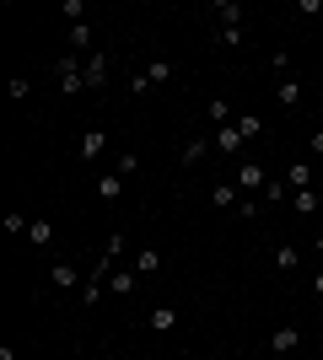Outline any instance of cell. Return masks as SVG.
Wrapping results in <instances>:
<instances>
[{"instance_id":"1","label":"cell","mask_w":323,"mask_h":360,"mask_svg":"<svg viewBox=\"0 0 323 360\" xmlns=\"http://www.w3.org/2000/svg\"><path fill=\"white\" fill-rule=\"evenodd\" d=\"M54 75H60V91H65V97L87 91V60H81V54H70V60H54Z\"/></svg>"},{"instance_id":"2","label":"cell","mask_w":323,"mask_h":360,"mask_svg":"<svg viewBox=\"0 0 323 360\" xmlns=\"http://www.w3.org/2000/svg\"><path fill=\"white\" fill-rule=\"evenodd\" d=\"M270 183V172H264V162H253V156H243L237 162V188H264Z\"/></svg>"},{"instance_id":"3","label":"cell","mask_w":323,"mask_h":360,"mask_svg":"<svg viewBox=\"0 0 323 360\" xmlns=\"http://www.w3.org/2000/svg\"><path fill=\"white\" fill-rule=\"evenodd\" d=\"M296 345H302V328H296V323H280V328L270 333V349H275V355H291Z\"/></svg>"},{"instance_id":"4","label":"cell","mask_w":323,"mask_h":360,"mask_svg":"<svg viewBox=\"0 0 323 360\" xmlns=\"http://www.w3.org/2000/svg\"><path fill=\"white\" fill-rule=\"evenodd\" d=\"M210 205H215V210H237V205H243V199H237V178H221V183H215V188H210Z\"/></svg>"},{"instance_id":"5","label":"cell","mask_w":323,"mask_h":360,"mask_svg":"<svg viewBox=\"0 0 323 360\" xmlns=\"http://www.w3.org/2000/svg\"><path fill=\"white\" fill-rule=\"evenodd\" d=\"M146 328L151 333H172L178 328V307H151V312H146Z\"/></svg>"},{"instance_id":"6","label":"cell","mask_w":323,"mask_h":360,"mask_svg":"<svg viewBox=\"0 0 323 360\" xmlns=\"http://www.w3.org/2000/svg\"><path fill=\"white\" fill-rule=\"evenodd\" d=\"M108 70H113V65H108V54H87V86H92V91L108 86Z\"/></svg>"},{"instance_id":"7","label":"cell","mask_w":323,"mask_h":360,"mask_svg":"<svg viewBox=\"0 0 323 360\" xmlns=\"http://www.w3.org/2000/svg\"><path fill=\"white\" fill-rule=\"evenodd\" d=\"M215 150H227V156H243V129H237V124H221V129H215Z\"/></svg>"},{"instance_id":"8","label":"cell","mask_w":323,"mask_h":360,"mask_svg":"<svg viewBox=\"0 0 323 360\" xmlns=\"http://www.w3.org/2000/svg\"><path fill=\"white\" fill-rule=\"evenodd\" d=\"M76 150H81V162H97V156H103V150H108V135H103V129H87Z\"/></svg>"},{"instance_id":"9","label":"cell","mask_w":323,"mask_h":360,"mask_svg":"<svg viewBox=\"0 0 323 360\" xmlns=\"http://www.w3.org/2000/svg\"><path fill=\"white\" fill-rule=\"evenodd\" d=\"M286 188H291V194H296V188H312V167L291 162V167H286Z\"/></svg>"},{"instance_id":"10","label":"cell","mask_w":323,"mask_h":360,"mask_svg":"<svg viewBox=\"0 0 323 360\" xmlns=\"http://www.w3.org/2000/svg\"><path fill=\"white\" fill-rule=\"evenodd\" d=\"M97 199H103V205L124 199V178H119V172H108V178H97Z\"/></svg>"},{"instance_id":"11","label":"cell","mask_w":323,"mask_h":360,"mask_svg":"<svg viewBox=\"0 0 323 360\" xmlns=\"http://www.w3.org/2000/svg\"><path fill=\"white\" fill-rule=\"evenodd\" d=\"M275 103L296 108V103H302V81H291V75H280V86H275Z\"/></svg>"},{"instance_id":"12","label":"cell","mask_w":323,"mask_h":360,"mask_svg":"<svg viewBox=\"0 0 323 360\" xmlns=\"http://www.w3.org/2000/svg\"><path fill=\"white\" fill-rule=\"evenodd\" d=\"M291 210L296 215H318V188H296V194H291Z\"/></svg>"},{"instance_id":"13","label":"cell","mask_w":323,"mask_h":360,"mask_svg":"<svg viewBox=\"0 0 323 360\" xmlns=\"http://www.w3.org/2000/svg\"><path fill=\"white\" fill-rule=\"evenodd\" d=\"M296 264H302V253H296L291 242H280V248H275V269L280 274H296Z\"/></svg>"},{"instance_id":"14","label":"cell","mask_w":323,"mask_h":360,"mask_svg":"<svg viewBox=\"0 0 323 360\" xmlns=\"http://www.w3.org/2000/svg\"><path fill=\"white\" fill-rule=\"evenodd\" d=\"M49 274H54V290H70V285H81V269H76V264H54Z\"/></svg>"},{"instance_id":"15","label":"cell","mask_w":323,"mask_h":360,"mask_svg":"<svg viewBox=\"0 0 323 360\" xmlns=\"http://www.w3.org/2000/svg\"><path fill=\"white\" fill-rule=\"evenodd\" d=\"M156 269H162V253H156V248H140V258H135V274L146 280V274H156Z\"/></svg>"},{"instance_id":"16","label":"cell","mask_w":323,"mask_h":360,"mask_svg":"<svg viewBox=\"0 0 323 360\" xmlns=\"http://www.w3.org/2000/svg\"><path fill=\"white\" fill-rule=\"evenodd\" d=\"M215 146V140H184V146H178V156H184V167H194V162H200V156H205V150H210Z\"/></svg>"},{"instance_id":"17","label":"cell","mask_w":323,"mask_h":360,"mask_svg":"<svg viewBox=\"0 0 323 360\" xmlns=\"http://www.w3.org/2000/svg\"><path fill=\"white\" fill-rule=\"evenodd\" d=\"M27 242H32V248H49V242H54V221H32L27 226Z\"/></svg>"},{"instance_id":"18","label":"cell","mask_w":323,"mask_h":360,"mask_svg":"<svg viewBox=\"0 0 323 360\" xmlns=\"http://www.w3.org/2000/svg\"><path fill=\"white\" fill-rule=\"evenodd\" d=\"M146 81H151V86H167L172 81V60H151L146 65Z\"/></svg>"},{"instance_id":"19","label":"cell","mask_w":323,"mask_h":360,"mask_svg":"<svg viewBox=\"0 0 323 360\" xmlns=\"http://www.w3.org/2000/svg\"><path fill=\"white\" fill-rule=\"evenodd\" d=\"M215 16H221V27H243V6H237V0H221Z\"/></svg>"},{"instance_id":"20","label":"cell","mask_w":323,"mask_h":360,"mask_svg":"<svg viewBox=\"0 0 323 360\" xmlns=\"http://www.w3.org/2000/svg\"><path fill=\"white\" fill-rule=\"evenodd\" d=\"M70 49H76L81 60L92 54V27H87V22H81V27H70Z\"/></svg>"},{"instance_id":"21","label":"cell","mask_w":323,"mask_h":360,"mask_svg":"<svg viewBox=\"0 0 323 360\" xmlns=\"http://www.w3.org/2000/svg\"><path fill=\"white\" fill-rule=\"evenodd\" d=\"M103 274H87V280H81V301H87V307H97V296H103Z\"/></svg>"},{"instance_id":"22","label":"cell","mask_w":323,"mask_h":360,"mask_svg":"<svg viewBox=\"0 0 323 360\" xmlns=\"http://www.w3.org/2000/svg\"><path fill=\"white\" fill-rule=\"evenodd\" d=\"M232 124L243 129V140H259V129H264V119H259V113H237Z\"/></svg>"},{"instance_id":"23","label":"cell","mask_w":323,"mask_h":360,"mask_svg":"<svg viewBox=\"0 0 323 360\" xmlns=\"http://www.w3.org/2000/svg\"><path fill=\"white\" fill-rule=\"evenodd\" d=\"M108 290H113V296H129V290H135V269H129V274L113 269V274H108Z\"/></svg>"},{"instance_id":"24","label":"cell","mask_w":323,"mask_h":360,"mask_svg":"<svg viewBox=\"0 0 323 360\" xmlns=\"http://www.w3.org/2000/svg\"><path fill=\"white\" fill-rule=\"evenodd\" d=\"M60 16L70 22V27H81V22H87V0H65V6H60Z\"/></svg>"},{"instance_id":"25","label":"cell","mask_w":323,"mask_h":360,"mask_svg":"<svg viewBox=\"0 0 323 360\" xmlns=\"http://www.w3.org/2000/svg\"><path fill=\"white\" fill-rule=\"evenodd\" d=\"M205 119L221 129V124H232V108H227V103H210V108H205Z\"/></svg>"},{"instance_id":"26","label":"cell","mask_w":323,"mask_h":360,"mask_svg":"<svg viewBox=\"0 0 323 360\" xmlns=\"http://www.w3.org/2000/svg\"><path fill=\"white\" fill-rule=\"evenodd\" d=\"M264 199H270V205H280V199H291V188H286V183H275V178H270V183H264Z\"/></svg>"},{"instance_id":"27","label":"cell","mask_w":323,"mask_h":360,"mask_svg":"<svg viewBox=\"0 0 323 360\" xmlns=\"http://www.w3.org/2000/svg\"><path fill=\"white\" fill-rule=\"evenodd\" d=\"M27 91H32V81H27V75H11V97H16V103H22Z\"/></svg>"},{"instance_id":"28","label":"cell","mask_w":323,"mask_h":360,"mask_svg":"<svg viewBox=\"0 0 323 360\" xmlns=\"http://www.w3.org/2000/svg\"><path fill=\"white\" fill-rule=\"evenodd\" d=\"M312 150H318V156H323V129H318V135H312Z\"/></svg>"},{"instance_id":"29","label":"cell","mask_w":323,"mask_h":360,"mask_svg":"<svg viewBox=\"0 0 323 360\" xmlns=\"http://www.w3.org/2000/svg\"><path fill=\"white\" fill-rule=\"evenodd\" d=\"M312 290H318V296H323V274H312Z\"/></svg>"},{"instance_id":"30","label":"cell","mask_w":323,"mask_h":360,"mask_svg":"<svg viewBox=\"0 0 323 360\" xmlns=\"http://www.w3.org/2000/svg\"><path fill=\"white\" fill-rule=\"evenodd\" d=\"M318 323H323V307H318Z\"/></svg>"},{"instance_id":"31","label":"cell","mask_w":323,"mask_h":360,"mask_svg":"<svg viewBox=\"0 0 323 360\" xmlns=\"http://www.w3.org/2000/svg\"><path fill=\"white\" fill-rule=\"evenodd\" d=\"M318 237H323V231H318Z\"/></svg>"},{"instance_id":"32","label":"cell","mask_w":323,"mask_h":360,"mask_svg":"<svg viewBox=\"0 0 323 360\" xmlns=\"http://www.w3.org/2000/svg\"><path fill=\"white\" fill-rule=\"evenodd\" d=\"M318 119H323V113H318Z\"/></svg>"}]
</instances>
